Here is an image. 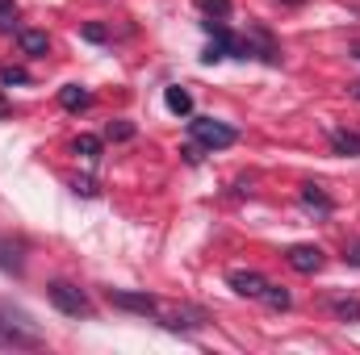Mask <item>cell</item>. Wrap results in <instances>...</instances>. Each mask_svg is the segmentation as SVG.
<instances>
[{"label":"cell","mask_w":360,"mask_h":355,"mask_svg":"<svg viewBox=\"0 0 360 355\" xmlns=\"http://www.w3.org/2000/svg\"><path fill=\"white\" fill-rule=\"evenodd\" d=\"M285 4H302V0H285Z\"/></svg>","instance_id":"4316f807"},{"label":"cell","mask_w":360,"mask_h":355,"mask_svg":"<svg viewBox=\"0 0 360 355\" xmlns=\"http://www.w3.org/2000/svg\"><path fill=\"white\" fill-rule=\"evenodd\" d=\"M344 260H348L352 267H360V239H356V243H348V247H344Z\"/></svg>","instance_id":"7402d4cb"},{"label":"cell","mask_w":360,"mask_h":355,"mask_svg":"<svg viewBox=\"0 0 360 355\" xmlns=\"http://www.w3.org/2000/svg\"><path fill=\"white\" fill-rule=\"evenodd\" d=\"M105 297H109V305H117V309H126V314H143V318H155V314H160V301H155V297H147V293L109 288Z\"/></svg>","instance_id":"277c9868"},{"label":"cell","mask_w":360,"mask_h":355,"mask_svg":"<svg viewBox=\"0 0 360 355\" xmlns=\"http://www.w3.org/2000/svg\"><path fill=\"white\" fill-rule=\"evenodd\" d=\"M13 84H30V72H25V67L4 63V67H0V88H13Z\"/></svg>","instance_id":"ac0fdd59"},{"label":"cell","mask_w":360,"mask_h":355,"mask_svg":"<svg viewBox=\"0 0 360 355\" xmlns=\"http://www.w3.org/2000/svg\"><path fill=\"white\" fill-rule=\"evenodd\" d=\"M8 113H13V109H8V105H4V100H0V117H8Z\"/></svg>","instance_id":"cb8c5ba5"},{"label":"cell","mask_w":360,"mask_h":355,"mask_svg":"<svg viewBox=\"0 0 360 355\" xmlns=\"http://www.w3.org/2000/svg\"><path fill=\"white\" fill-rule=\"evenodd\" d=\"M80 34H84L89 42H105V38H109V34H105V25H96V21H89V25H84Z\"/></svg>","instance_id":"44dd1931"},{"label":"cell","mask_w":360,"mask_h":355,"mask_svg":"<svg viewBox=\"0 0 360 355\" xmlns=\"http://www.w3.org/2000/svg\"><path fill=\"white\" fill-rule=\"evenodd\" d=\"M72 151H76V155H84V159H101V138H92V134H80V138L72 142Z\"/></svg>","instance_id":"e0dca14e"},{"label":"cell","mask_w":360,"mask_h":355,"mask_svg":"<svg viewBox=\"0 0 360 355\" xmlns=\"http://www.w3.org/2000/svg\"><path fill=\"white\" fill-rule=\"evenodd\" d=\"M226 284H231L239 297H256V301H260V293H264V284H269V280H264L260 272H243V267H239V272H231V276H226Z\"/></svg>","instance_id":"ba28073f"},{"label":"cell","mask_w":360,"mask_h":355,"mask_svg":"<svg viewBox=\"0 0 360 355\" xmlns=\"http://www.w3.org/2000/svg\"><path fill=\"white\" fill-rule=\"evenodd\" d=\"M0 272L4 276H25V247L0 234Z\"/></svg>","instance_id":"52a82bcc"},{"label":"cell","mask_w":360,"mask_h":355,"mask_svg":"<svg viewBox=\"0 0 360 355\" xmlns=\"http://www.w3.org/2000/svg\"><path fill=\"white\" fill-rule=\"evenodd\" d=\"M331 147H335V155H360V134H352V130H331Z\"/></svg>","instance_id":"9a60e30c"},{"label":"cell","mask_w":360,"mask_h":355,"mask_svg":"<svg viewBox=\"0 0 360 355\" xmlns=\"http://www.w3.org/2000/svg\"><path fill=\"white\" fill-rule=\"evenodd\" d=\"M188 134H193L197 147H210V151H222V147H231L239 138L226 121H214V117H193L188 121Z\"/></svg>","instance_id":"3957f363"},{"label":"cell","mask_w":360,"mask_h":355,"mask_svg":"<svg viewBox=\"0 0 360 355\" xmlns=\"http://www.w3.org/2000/svg\"><path fill=\"white\" fill-rule=\"evenodd\" d=\"M352 55H356V59H360V46H352Z\"/></svg>","instance_id":"484cf974"},{"label":"cell","mask_w":360,"mask_h":355,"mask_svg":"<svg viewBox=\"0 0 360 355\" xmlns=\"http://www.w3.org/2000/svg\"><path fill=\"white\" fill-rule=\"evenodd\" d=\"M42 343H46L42 330H38L25 314L0 309V347H42Z\"/></svg>","instance_id":"6da1fadb"},{"label":"cell","mask_w":360,"mask_h":355,"mask_svg":"<svg viewBox=\"0 0 360 355\" xmlns=\"http://www.w3.org/2000/svg\"><path fill=\"white\" fill-rule=\"evenodd\" d=\"M285 260H289L293 272H302V276H314L319 267L327 264L323 247H314V243H297V247H289V251H285Z\"/></svg>","instance_id":"8992f818"},{"label":"cell","mask_w":360,"mask_h":355,"mask_svg":"<svg viewBox=\"0 0 360 355\" xmlns=\"http://www.w3.org/2000/svg\"><path fill=\"white\" fill-rule=\"evenodd\" d=\"M201 8H205V17H214V21H226V17H231V0H201Z\"/></svg>","instance_id":"d6986e66"},{"label":"cell","mask_w":360,"mask_h":355,"mask_svg":"<svg viewBox=\"0 0 360 355\" xmlns=\"http://www.w3.org/2000/svg\"><path fill=\"white\" fill-rule=\"evenodd\" d=\"M302 201H306L310 209H319V213H331V209H335V201H331L319 184H302Z\"/></svg>","instance_id":"7c38bea8"},{"label":"cell","mask_w":360,"mask_h":355,"mask_svg":"<svg viewBox=\"0 0 360 355\" xmlns=\"http://www.w3.org/2000/svg\"><path fill=\"white\" fill-rule=\"evenodd\" d=\"M59 105L72 109V113H80V109H89L92 105V92L80 88V84H68V88H59Z\"/></svg>","instance_id":"8fae6325"},{"label":"cell","mask_w":360,"mask_h":355,"mask_svg":"<svg viewBox=\"0 0 360 355\" xmlns=\"http://www.w3.org/2000/svg\"><path fill=\"white\" fill-rule=\"evenodd\" d=\"M352 96H356V100H360V84H352Z\"/></svg>","instance_id":"d4e9b609"},{"label":"cell","mask_w":360,"mask_h":355,"mask_svg":"<svg viewBox=\"0 0 360 355\" xmlns=\"http://www.w3.org/2000/svg\"><path fill=\"white\" fill-rule=\"evenodd\" d=\"M17 46H21V55L42 59L51 51V38H46V29H17Z\"/></svg>","instance_id":"9c48e42d"},{"label":"cell","mask_w":360,"mask_h":355,"mask_svg":"<svg viewBox=\"0 0 360 355\" xmlns=\"http://www.w3.org/2000/svg\"><path fill=\"white\" fill-rule=\"evenodd\" d=\"M164 105H168V113L188 117V113H193V92L180 88V84H168V88H164Z\"/></svg>","instance_id":"30bf717a"},{"label":"cell","mask_w":360,"mask_h":355,"mask_svg":"<svg viewBox=\"0 0 360 355\" xmlns=\"http://www.w3.org/2000/svg\"><path fill=\"white\" fill-rule=\"evenodd\" d=\"M160 318H164V326H168V330H176V335H193V330H201V326H205V309H197V305L160 309Z\"/></svg>","instance_id":"5b68a950"},{"label":"cell","mask_w":360,"mask_h":355,"mask_svg":"<svg viewBox=\"0 0 360 355\" xmlns=\"http://www.w3.org/2000/svg\"><path fill=\"white\" fill-rule=\"evenodd\" d=\"M331 314L352 326V322H360V301L356 297H335V301H331Z\"/></svg>","instance_id":"5bb4252c"},{"label":"cell","mask_w":360,"mask_h":355,"mask_svg":"<svg viewBox=\"0 0 360 355\" xmlns=\"http://www.w3.org/2000/svg\"><path fill=\"white\" fill-rule=\"evenodd\" d=\"M13 21H17V4L13 0H0V34H13L17 29Z\"/></svg>","instance_id":"ffe728a7"},{"label":"cell","mask_w":360,"mask_h":355,"mask_svg":"<svg viewBox=\"0 0 360 355\" xmlns=\"http://www.w3.org/2000/svg\"><path fill=\"white\" fill-rule=\"evenodd\" d=\"M46 297H51V305H55L59 314H68V318H92V301L84 297V288H76L72 280H51V284H46Z\"/></svg>","instance_id":"7a4b0ae2"},{"label":"cell","mask_w":360,"mask_h":355,"mask_svg":"<svg viewBox=\"0 0 360 355\" xmlns=\"http://www.w3.org/2000/svg\"><path fill=\"white\" fill-rule=\"evenodd\" d=\"M105 138H109V142H130V138H134V121H126V117L109 121V126H105Z\"/></svg>","instance_id":"2e32d148"},{"label":"cell","mask_w":360,"mask_h":355,"mask_svg":"<svg viewBox=\"0 0 360 355\" xmlns=\"http://www.w3.org/2000/svg\"><path fill=\"white\" fill-rule=\"evenodd\" d=\"M260 301H264L269 309H276V314L293 305V297H289V288H285V284H264V293H260Z\"/></svg>","instance_id":"4fadbf2b"},{"label":"cell","mask_w":360,"mask_h":355,"mask_svg":"<svg viewBox=\"0 0 360 355\" xmlns=\"http://www.w3.org/2000/svg\"><path fill=\"white\" fill-rule=\"evenodd\" d=\"M72 188H76V192H80V196H96V184H92L89 176H84V180H76V184H72Z\"/></svg>","instance_id":"603a6c76"}]
</instances>
